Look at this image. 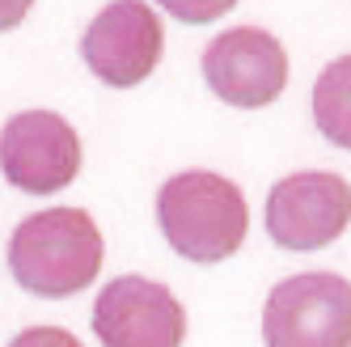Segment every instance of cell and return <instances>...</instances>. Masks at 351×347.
Segmentation results:
<instances>
[{"mask_svg": "<svg viewBox=\"0 0 351 347\" xmlns=\"http://www.w3.org/2000/svg\"><path fill=\"white\" fill-rule=\"evenodd\" d=\"M13 280L47 301L77 296L102 271V233L85 208H43L9 237Z\"/></svg>", "mask_w": 351, "mask_h": 347, "instance_id": "obj_1", "label": "cell"}, {"mask_svg": "<svg viewBox=\"0 0 351 347\" xmlns=\"http://www.w3.org/2000/svg\"><path fill=\"white\" fill-rule=\"evenodd\" d=\"M157 225L191 263H224L250 233V208L233 178L212 169H182L157 191Z\"/></svg>", "mask_w": 351, "mask_h": 347, "instance_id": "obj_2", "label": "cell"}, {"mask_svg": "<svg viewBox=\"0 0 351 347\" xmlns=\"http://www.w3.org/2000/svg\"><path fill=\"white\" fill-rule=\"evenodd\" d=\"M267 347H351V280L305 271L271 288L263 309Z\"/></svg>", "mask_w": 351, "mask_h": 347, "instance_id": "obj_3", "label": "cell"}, {"mask_svg": "<svg viewBox=\"0 0 351 347\" xmlns=\"http://www.w3.org/2000/svg\"><path fill=\"white\" fill-rule=\"evenodd\" d=\"M351 225V187L330 169L288 174L267 195V233L284 250H322Z\"/></svg>", "mask_w": 351, "mask_h": 347, "instance_id": "obj_4", "label": "cell"}, {"mask_svg": "<svg viewBox=\"0 0 351 347\" xmlns=\"http://www.w3.org/2000/svg\"><path fill=\"white\" fill-rule=\"evenodd\" d=\"M0 174L26 195H56L81 174V136L56 110H21L0 128Z\"/></svg>", "mask_w": 351, "mask_h": 347, "instance_id": "obj_5", "label": "cell"}, {"mask_svg": "<svg viewBox=\"0 0 351 347\" xmlns=\"http://www.w3.org/2000/svg\"><path fill=\"white\" fill-rule=\"evenodd\" d=\"M161 51H165V26L157 9L144 0H110L81 38V60L97 81L114 89L140 85L157 68Z\"/></svg>", "mask_w": 351, "mask_h": 347, "instance_id": "obj_6", "label": "cell"}, {"mask_svg": "<svg viewBox=\"0 0 351 347\" xmlns=\"http://www.w3.org/2000/svg\"><path fill=\"white\" fill-rule=\"evenodd\" d=\"M204 81L229 106H271L288 85V51L258 26H233L204 47Z\"/></svg>", "mask_w": 351, "mask_h": 347, "instance_id": "obj_7", "label": "cell"}, {"mask_svg": "<svg viewBox=\"0 0 351 347\" xmlns=\"http://www.w3.org/2000/svg\"><path fill=\"white\" fill-rule=\"evenodd\" d=\"M93 335L102 347H182L186 309L157 280L119 276L97 292Z\"/></svg>", "mask_w": 351, "mask_h": 347, "instance_id": "obj_8", "label": "cell"}, {"mask_svg": "<svg viewBox=\"0 0 351 347\" xmlns=\"http://www.w3.org/2000/svg\"><path fill=\"white\" fill-rule=\"evenodd\" d=\"M313 123L330 144L351 148V56H339L322 68L313 85Z\"/></svg>", "mask_w": 351, "mask_h": 347, "instance_id": "obj_9", "label": "cell"}, {"mask_svg": "<svg viewBox=\"0 0 351 347\" xmlns=\"http://www.w3.org/2000/svg\"><path fill=\"white\" fill-rule=\"evenodd\" d=\"M157 5L165 13H173L178 21H186V26H204V21H216L224 17L237 0H157Z\"/></svg>", "mask_w": 351, "mask_h": 347, "instance_id": "obj_10", "label": "cell"}, {"mask_svg": "<svg viewBox=\"0 0 351 347\" xmlns=\"http://www.w3.org/2000/svg\"><path fill=\"white\" fill-rule=\"evenodd\" d=\"M9 347H81V339L60 331V326H30V331H21Z\"/></svg>", "mask_w": 351, "mask_h": 347, "instance_id": "obj_11", "label": "cell"}, {"mask_svg": "<svg viewBox=\"0 0 351 347\" xmlns=\"http://www.w3.org/2000/svg\"><path fill=\"white\" fill-rule=\"evenodd\" d=\"M30 5H34V0H0V30L21 26L26 13H30Z\"/></svg>", "mask_w": 351, "mask_h": 347, "instance_id": "obj_12", "label": "cell"}]
</instances>
